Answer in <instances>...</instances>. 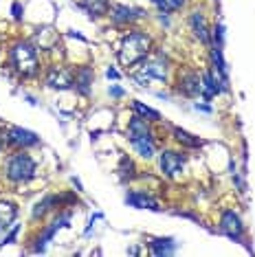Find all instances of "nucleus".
Returning <instances> with one entry per match:
<instances>
[{
    "label": "nucleus",
    "mask_w": 255,
    "mask_h": 257,
    "mask_svg": "<svg viewBox=\"0 0 255 257\" xmlns=\"http://www.w3.org/2000/svg\"><path fill=\"white\" fill-rule=\"evenodd\" d=\"M112 20L117 22V25H128V22H135L139 18H143V11L141 9H132V7H125V5H114L112 7Z\"/></svg>",
    "instance_id": "nucleus-12"
},
{
    "label": "nucleus",
    "mask_w": 255,
    "mask_h": 257,
    "mask_svg": "<svg viewBox=\"0 0 255 257\" xmlns=\"http://www.w3.org/2000/svg\"><path fill=\"white\" fill-rule=\"evenodd\" d=\"M183 165H185V154L174 152V150H165L159 159V167L165 176H176V174L183 169Z\"/></svg>",
    "instance_id": "nucleus-5"
},
{
    "label": "nucleus",
    "mask_w": 255,
    "mask_h": 257,
    "mask_svg": "<svg viewBox=\"0 0 255 257\" xmlns=\"http://www.w3.org/2000/svg\"><path fill=\"white\" fill-rule=\"evenodd\" d=\"M11 64H14L16 71L20 75H25V77L36 75L40 68L36 46H31L29 42H16L11 46Z\"/></svg>",
    "instance_id": "nucleus-2"
},
{
    "label": "nucleus",
    "mask_w": 255,
    "mask_h": 257,
    "mask_svg": "<svg viewBox=\"0 0 255 257\" xmlns=\"http://www.w3.org/2000/svg\"><path fill=\"white\" fill-rule=\"evenodd\" d=\"M152 49V38L148 33H141V31H132L128 33L125 40L121 42V49H119V62L123 66H132V64L141 62L143 57L150 53Z\"/></svg>",
    "instance_id": "nucleus-1"
},
{
    "label": "nucleus",
    "mask_w": 255,
    "mask_h": 257,
    "mask_svg": "<svg viewBox=\"0 0 255 257\" xmlns=\"http://www.w3.org/2000/svg\"><path fill=\"white\" fill-rule=\"evenodd\" d=\"M9 143L18 145V148H33V145L40 143V137L31 130H25V127H11L9 130Z\"/></svg>",
    "instance_id": "nucleus-9"
},
{
    "label": "nucleus",
    "mask_w": 255,
    "mask_h": 257,
    "mask_svg": "<svg viewBox=\"0 0 255 257\" xmlns=\"http://www.w3.org/2000/svg\"><path fill=\"white\" fill-rule=\"evenodd\" d=\"M141 73L148 75L150 79L165 81L167 79V62L161 55H156V57H152V60H146L141 64Z\"/></svg>",
    "instance_id": "nucleus-8"
},
{
    "label": "nucleus",
    "mask_w": 255,
    "mask_h": 257,
    "mask_svg": "<svg viewBox=\"0 0 255 257\" xmlns=\"http://www.w3.org/2000/svg\"><path fill=\"white\" fill-rule=\"evenodd\" d=\"M16 235H18V226H16V229H14V231H11V233H9V235H7V237H5V239H3V244H11V242H14V239H16Z\"/></svg>",
    "instance_id": "nucleus-29"
},
{
    "label": "nucleus",
    "mask_w": 255,
    "mask_h": 257,
    "mask_svg": "<svg viewBox=\"0 0 255 257\" xmlns=\"http://www.w3.org/2000/svg\"><path fill=\"white\" fill-rule=\"evenodd\" d=\"M125 202L130 204V207H137V209H150V211H159V202L154 200V198H150L146 194H141V191H130V194L125 196Z\"/></svg>",
    "instance_id": "nucleus-13"
},
{
    "label": "nucleus",
    "mask_w": 255,
    "mask_h": 257,
    "mask_svg": "<svg viewBox=\"0 0 255 257\" xmlns=\"http://www.w3.org/2000/svg\"><path fill=\"white\" fill-rule=\"evenodd\" d=\"M108 92H110L112 97H117V99H121V97L125 95V90H123V88H119V86H110Z\"/></svg>",
    "instance_id": "nucleus-26"
},
{
    "label": "nucleus",
    "mask_w": 255,
    "mask_h": 257,
    "mask_svg": "<svg viewBox=\"0 0 255 257\" xmlns=\"http://www.w3.org/2000/svg\"><path fill=\"white\" fill-rule=\"evenodd\" d=\"M194 108H196V110H200V112H207V114L211 112V108H209V106H202V103H194Z\"/></svg>",
    "instance_id": "nucleus-30"
},
{
    "label": "nucleus",
    "mask_w": 255,
    "mask_h": 257,
    "mask_svg": "<svg viewBox=\"0 0 255 257\" xmlns=\"http://www.w3.org/2000/svg\"><path fill=\"white\" fill-rule=\"evenodd\" d=\"M189 25H191V31H194V36L198 38L202 44L209 42V27H207V22H205V18H202L200 11H194V14H191Z\"/></svg>",
    "instance_id": "nucleus-15"
},
{
    "label": "nucleus",
    "mask_w": 255,
    "mask_h": 257,
    "mask_svg": "<svg viewBox=\"0 0 255 257\" xmlns=\"http://www.w3.org/2000/svg\"><path fill=\"white\" fill-rule=\"evenodd\" d=\"M165 3H167V7H170V11H176V9L185 7V0H165Z\"/></svg>",
    "instance_id": "nucleus-25"
},
{
    "label": "nucleus",
    "mask_w": 255,
    "mask_h": 257,
    "mask_svg": "<svg viewBox=\"0 0 255 257\" xmlns=\"http://www.w3.org/2000/svg\"><path fill=\"white\" fill-rule=\"evenodd\" d=\"M11 11H14V18H16V20H22V7H20V3H14Z\"/></svg>",
    "instance_id": "nucleus-27"
},
{
    "label": "nucleus",
    "mask_w": 255,
    "mask_h": 257,
    "mask_svg": "<svg viewBox=\"0 0 255 257\" xmlns=\"http://www.w3.org/2000/svg\"><path fill=\"white\" fill-rule=\"evenodd\" d=\"M60 202V196H46V198H42L36 207H33V220H38V218H42V215L46 213V211H51L53 209V204H57Z\"/></svg>",
    "instance_id": "nucleus-21"
},
{
    "label": "nucleus",
    "mask_w": 255,
    "mask_h": 257,
    "mask_svg": "<svg viewBox=\"0 0 255 257\" xmlns=\"http://www.w3.org/2000/svg\"><path fill=\"white\" fill-rule=\"evenodd\" d=\"M92 77H95V75H92V71L90 68H79L77 73H75V88H77L79 92H82V95H88L90 92V84H92Z\"/></svg>",
    "instance_id": "nucleus-18"
},
{
    "label": "nucleus",
    "mask_w": 255,
    "mask_h": 257,
    "mask_svg": "<svg viewBox=\"0 0 255 257\" xmlns=\"http://www.w3.org/2000/svg\"><path fill=\"white\" fill-rule=\"evenodd\" d=\"M132 108H135V112L139 116H143V119H148V121H161V114L156 112V110H152V108L143 106L141 101H135V103H132Z\"/></svg>",
    "instance_id": "nucleus-23"
},
{
    "label": "nucleus",
    "mask_w": 255,
    "mask_h": 257,
    "mask_svg": "<svg viewBox=\"0 0 255 257\" xmlns=\"http://www.w3.org/2000/svg\"><path fill=\"white\" fill-rule=\"evenodd\" d=\"M3 145H5V137L0 134V150H3Z\"/></svg>",
    "instance_id": "nucleus-33"
},
{
    "label": "nucleus",
    "mask_w": 255,
    "mask_h": 257,
    "mask_svg": "<svg viewBox=\"0 0 255 257\" xmlns=\"http://www.w3.org/2000/svg\"><path fill=\"white\" fill-rule=\"evenodd\" d=\"M211 60H213V68H216V77L220 79V84L227 88V84H229V68H227V62H224V57H222V49L213 46Z\"/></svg>",
    "instance_id": "nucleus-14"
},
{
    "label": "nucleus",
    "mask_w": 255,
    "mask_h": 257,
    "mask_svg": "<svg viewBox=\"0 0 255 257\" xmlns=\"http://www.w3.org/2000/svg\"><path fill=\"white\" fill-rule=\"evenodd\" d=\"M200 86H202V95H205L207 99H211V97H216L218 92H222L224 86H220V79L216 77V75H211V73H205L200 77Z\"/></svg>",
    "instance_id": "nucleus-17"
},
{
    "label": "nucleus",
    "mask_w": 255,
    "mask_h": 257,
    "mask_svg": "<svg viewBox=\"0 0 255 257\" xmlns=\"http://www.w3.org/2000/svg\"><path fill=\"white\" fill-rule=\"evenodd\" d=\"M161 22H163V25H165V27H170V18H167V16H165V14H163V16H161Z\"/></svg>",
    "instance_id": "nucleus-32"
},
{
    "label": "nucleus",
    "mask_w": 255,
    "mask_h": 257,
    "mask_svg": "<svg viewBox=\"0 0 255 257\" xmlns=\"http://www.w3.org/2000/svg\"><path fill=\"white\" fill-rule=\"evenodd\" d=\"M128 139H130V143L139 141V139H152V130L148 125V119H143V116L130 119V123H128Z\"/></svg>",
    "instance_id": "nucleus-10"
},
{
    "label": "nucleus",
    "mask_w": 255,
    "mask_h": 257,
    "mask_svg": "<svg viewBox=\"0 0 255 257\" xmlns=\"http://www.w3.org/2000/svg\"><path fill=\"white\" fill-rule=\"evenodd\" d=\"M152 3H154L159 9H161V14H163V11H165V14H167V11H170V7H167V3H165V0H152Z\"/></svg>",
    "instance_id": "nucleus-28"
},
{
    "label": "nucleus",
    "mask_w": 255,
    "mask_h": 257,
    "mask_svg": "<svg viewBox=\"0 0 255 257\" xmlns=\"http://www.w3.org/2000/svg\"><path fill=\"white\" fill-rule=\"evenodd\" d=\"M220 231H222L224 235H229L233 242H240L242 233H244V224H242L240 215L235 211H224L222 220H220Z\"/></svg>",
    "instance_id": "nucleus-4"
},
{
    "label": "nucleus",
    "mask_w": 255,
    "mask_h": 257,
    "mask_svg": "<svg viewBox=\"0 0 255 257\" xmlns=\"http://www.w3.org/2000/svg\"><path fill=\"white\" fill-rule=\"evenodd\" d=\"M174 139H176L178 143L187 145V148H200L202 141L198 137H194V134H189L187 130H181V127H174Z\"/></svg>",
    "instance_id": "nucleus-22"
},
{
    "label": "nucleus",
    "mask_w": 255,
    "mask_h": 257,
    "mask_svg": "<svg viewBox=\"0 0 255 257\" xmlns=\"http://www.w3.org/2000/svg\"><path fill=\"white\" fill-rule=\"evenodd\" d=\"M75 81V75L73 71H68V68H62V66H53L46 75V84H49V88H57V90H66L71 88Z\"/></svg>",
    "instance_id": "nucleus-6"
},
{
    "label": "nucleus",
    "mask_w": 255,
    "mask_h": 257,
    "mask_svg": "<svg viewBox=\"0 0 255 257\" xmlns=\"http://www.w3.org/2000/svg\"><path fill=\"white\" fill-rule=\"evenodd\" d=\"M132 148H135L139 152V156H143L146 161L154 159V154H156L152 139H139V141H132Z\"/></svg>",
    "instance_id": "nucleus-20"
},
{
    "label": "nucleus",
    "mask_w": 255,
    "mask_h": 257,
    "mask_svg": "<svg viewBox=\"0 0 255 257\" xmlns=\"http://www.w3.org/2000/svg\"><path fill=\"white\" fill-rule=\"evenodd\" d=\"M16 213H18V209H16V204H14V202H9V200H0V233L7 231L9 226L14 224Z\"/></svg>",
    "instance_id": "nucleus-16"
},
{
    "label": "nucleus",
    "mask_w": 255,
    "mask_h": 257,
    "mask_svg": "<svg viewBox=\"0 0 255 257\" xmlns=\"http://www.w3.org/2000/svg\"><path fill=\"white\" fill-rule=\"evenodd\" d=\"M178 90L187 97H198L202 95V86H200V77L196 73H185L178 79Z\"/></svg>",
    "instance_id": "nucleus-11"
},
{
    "label": "nucleus",
    "mask_w": 255,
    "mask_h": 257,
    "mask_svg": "<svg viewBox=\"0 0 255 257\" xmlns=\"http://www.w3.org/2000/svg\"><path fill=\"white\" fill-rule=\"evenodd\" d=\"M106 75H108V79H119V73L114 71V68H108Z\"/></svg>",
    "instance_id": "nucleus-31"
},
{
    "label": "nucleus",
    "mask_w": 255,
    "mask_h": 257,
    "mask_svg": "<svg viewBox=\"0 0 255 257\" xmlns=\"http://www.w3.org/2000/svg\"><path fill=\"white\" fill-rule=\"evenodd\" d=\"M178 242L172 237H159L152 242V255H172L176 253Z\"/></svg>",
    "instance_id": "nucleus-19"
},
{
    "label": "nucleus",
    "mask_w": 255,
    "mask_h": 257,
    "mask_svg": "<svg viewBox=\"0 0 255 257\" xmlns=\"http://www.w3.org/2000/svg\"><path fill=\"white\" fill-rule=\"evenodd\" d=\"M68 222H71V213H62V215H57V218L51 222V226L42 233V237H38V246H36V253H44V248H46V242H51V237L55 235L60 229H66L68 226Z\"/></svg>",
    "instance_id": "nucleus-7"
},
{
    "label": "nucleus",
    "mask_w": 255,
    "mask_h": 257,
    "mask_svg": "<svg viewBox=\"0 0 255 257\" xmlns=\"http://www.w3.org/2000/svg\"><path fill=\"white\" fill-rule=\"evenodd\" d=\"M5 172H7V178L11 183H27V180L36 176V161L25 152H20V154H14L7 161Z\"/></svg>",
    "instance_id": "nucleus-3"
},
{
    "label": "nucleus",
    "mask_w": 255,
    "mask_h": 257,
    "mask_svg": "<svg viewBox=\"0 0 255 257\" xmlns=\"http://www.w3.org/2000/svg\"><path fill=\"white\" fill-rule=\"evenodd\" d=\"M86 9L92 11L95 16H101L106 11V0H86Z\"/></svg>",
    "instance_id": "nucleus-24"
}]
</instances>
